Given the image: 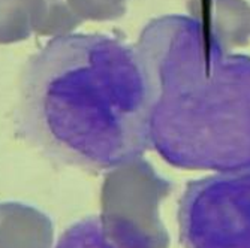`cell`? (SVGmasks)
<instances>
[{"mask_svg": "<svg viewBox=\"0 0 250 248\" xmlns=\"http://www.w3.org/2000/svg\"><path fill=\"white\" fill-rule=\"evenodd\" d=\"M167 29L147 42L151 148L178 169H250V58L225 51L198 21Z\"/></svg>", "mask_w": 250, "mask_h": 248, "instance_id": "2", "label": "cell"}, {"mask_svg": "<svg viewBox=\"0 0 250 248\" xmlns=\"http://www.w3.org/2000/svg\"><path fill=\"white\" fill-rule=\"evenodd\" d=\"M56 248H119L104 232L101 217L84 218L67 229Z\"/></svg>", "mask_w": 250, "mask_h": 248, "instance_id": "8", "label": "cell"}, {"mask_svg": "<svg viewBox=\"0 0 250 248\" xmlns=\"http://www.w3.org/2000/svg\"><path fill=\"white\" fill-rule=\"evenodd\" d=\"M42 0H0V42L26 39L38 27Z\"/></svg>", "mask_w": 250, "mask_h": 248, "instance_id": "7", "label": "cell"}, {"mask_svg": "<svg viewBox=\"0 0 250 248\" xmlns=\"http://www.w3.org/2000/svg\"><path fill=\"white\" fill-rule=\"evenodd\" d=\"M53 242L50 217L18 202L0 204V248H51Z\"/></svg>", "mask_w": 250, "mask_h": 248, "instance_id": "5", "label": "cell"}, {"mask_svg": "<svg viewBox=\"0 0 250 248\" xmlns=\"http://www.w3.org/2000/svg\"><path fill=\"white\" fill-rule=\"evenodd\" d=\"M108 5H112V6H120V8H126V2L127 0H104Z\"/></svg>", "mask_w": 250, "mask_h": 248, "instance_id": "9", "label": "cell"}, {"mask_svg": "<svg viewBox=\"0 0 250 248\" xmlns=\"http://www.w3.org/2000/svg\"><path fill=\"white\" fill-rule=\"evenodd\" d=\"M17 126L50 159L111 171L150 148L147 97L105 43L59 36L27 67Z\"/></svg>", "mask_w": 250, "mask_h": 248, "instance_id": "1", "label": "cell"}, {"mask_svg": "<svg viewBox=\"0 0 250 248\" xmlns=\"http://www.w3.org/2000/svg\"><path fill=\"white\" fill-rule=\"evenodd\" d=\"M178 226L185 248H250V169L189 181Z\"/></svg>", "mask_w": 250, "mask_h": 248, "instance_id": "4", "label": "cell"}, {"mask_svg": "<svg viewBox=\"0 0 250 248\" xmlns=\"http://www.w3.org/2000/svg\"><path fill=\"white\" fill-rule=\"evenodd\" d=\"M171 191V181L144 155L108 171L101 191V221L108 239L119 248H169L159 207Z\"/></svg>", "mask_w": 250, "mask_h": 248, "instance_id": "3", "label": "cell"}, {"mask_svg": "<svg viewBox=\"0 0 250 248\" xmlns=\"http://www.w3.org/2000/svg\"><path fill=\"white\" fill-rule=\"evenodd\" d=\"M210 35L225 51L250 42V5L246 0H204Z\"/></svg>", "mask_w": 250, "mask_h": 248, "instance_id": "6", "label": "cell"}]
</instances>
